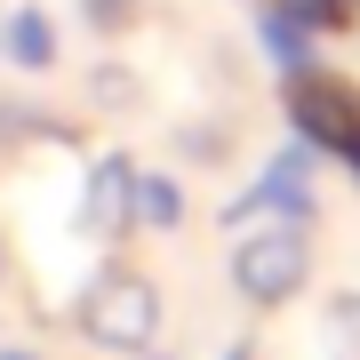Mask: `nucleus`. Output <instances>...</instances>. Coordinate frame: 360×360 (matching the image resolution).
Listing matches in <instances>:
<instances>
[{
	"mask_svg": "<svg viewBox=\"0 0 360 360\" xmlns=\"http://www.w3.org/2000/svg\"><path fill=\"white\" fill-rule=\"evenodd\" d=\"M80 336L104 352H153V336H160V288H153V272H136V264H104L89 296H80Z\"/></svg>",
	"mask_w": 360,
	"mask_h": 360,
	"instance_id": "obj_1",
	"label": "nucleus"
},
{
	"mask_svg": "<svg viewBox=\"0 0 360 360\" xmlns=\"http://www.w3.org/2000/svg\"><path fill=\"white\" fill-rule=\"evenodd\" d=\"M304 232L296 224H248L240 248H232V288L248 296V304H288L296 288H304Z\"/></svg>",
	"mask_w": 360,
	"mask_h": 360,
	"instance_id": "obj_2",
	"label": "nucleus"
},
{
	"mask_svg": "<svg viewBox=\"0 0 360 360\" xmlns=\"http://www.w3.org/2000/svg\"><path fill=\"white\" fill-rule=\"evenodd\" d=\"M288 112L321 153H345L360 168V96L336 72H288Z\"/></svg>",
	"mask_w": 360,
	"mask_h": 360,
	"instance_id": "obj_3",
	"label": "nucleus"
},
{
	"mask_svg": "<svg viewBox=\"0 0 360 360\" xmlns=\"http://www.w3.org/2000/svg\"><path fill=\"white\" fill-rule=\"evenodd\" d=\"M80 232H89V240H129V232H136V160L129 153H96L89 160Z\"/></svg>",
	"mask_w": 360,
	"mask_h": 360,
	"instance_id": "obj_4",
	"label": "nucleus"
},
{
	"mask_svg": "<svg viewBox=\"0 0 360 360\" xmlns=\"http://www.w3.org/2000/svg\"><path fill=\"white\" fill-rule=\"evenodd\" d=\"M0 56H8L16 72H49L56 56H65L56 16H49V8H8V16H0Z\"/></svg>",
	"mask_w": 360,
	"mask_h": 360,
	"instance_id": "obj_5",
	"label": "nucleus"
},
{
	"mask_svg": "<svg viewBox=\"0 0 360 360\" xmlns=\"http://www.w3.org/2000/svg\"><path fill=\"white\" fill-rule=\"evenodd\" d=\"M257 32H264V49L281 56L288 72H304V56H312V16H304V0H264V8H257Z\"/></svg>",
	"mask_w": 360,
	"mask_h": 360,
	"instance_id": "obj_6",
	"label": "nucleus"
},
{
	"mask_svg": "<svg viewBox=\"0 0 360 360\" xmlns=\"http://www.w3.org/2000/svg\"><path fill=\"white\" fill-rule=\"evenodd\" d=\"M184 224V193L153 168H136V232H176Z\"/></svg>",
	"mask_w": 360,
	"mask_h": 360,
	"instance_id": "obj_7",
	"label": "nucleus"
},
{
	"mask_svg": "<svg viewBox=\"0 0 360 360\" xmlns=\"http://www.w3.org/2000/svg\"><path fill=\"white\" fill-rule=\"evenodd\" d=\"M89 104H96V112H120V104H136V72L96 65V72H89Z\"/></svg>",
	"mask_w": 360,
	"mask_h": 360,
	"instance_id": "obj_8",
	"label": "nucleus"
},
{
	"mask_svg": "<svg viewBox=\"0 0 360 360\" xmlns=\"http://www.w3.org/2000/svg\"><path fill=\"white\" fill-rule=\"evenodd\" d=\"M80 16H89L96 32H129L136 25V0H80Z\"/></svg>",
	"mask_w": 360,
	"mask_h": 360,
	"instance_id": "obj_9",
	"label": "nucleus"
},
{
	"mask_svg": "<svg viewBox=\"0 0 360 360\" xmlns=\"http://www.w3.org/2000/svg\"><path fill=\"white\" fill-rule=\"evenodd\" d=\"M336 328L352 336V352H345V360H360V304H352V296H345V304H336Z\"/></svg>",
	"mask_w": 360,
	"mask_h": 360,
	"instance_id": "obj_10",
	"label": "nucleus"
},
{
	"mask_svg": "<svg viewBox=\"0 0 360 360\" xmlns=\"http://www.w3.org/2000/svg\"><path fill=\"white\" fill-rule=\"evenodd\" d=\"M345 8H352V0H304V16H321V25H336Z\"/></svg>",
	"mask_w": 360,
	"mask_h": 360,
	"instance_id": "obj_11",
	"label": "nucleus"
},
{
	"mask_svg": "<svg viewBox=\"0 0 360 360\" xmlns=\"http://www.w3.org/2000/svg\"><path fill=\"white\" fill-rule=\"evenodd\" d=\"M224 360H257V345H224Z\"/></svg>",
	"mask_w": 360,
	"mask_h": 360,
	"instance_id": "obj_12",
	"label": "nucleus"
},
{
	"mask_svg": "<svg viewBox=\"0 0 360 360\" xmlns=\"http://www.w3.org/2000/svg\"><path fill=\"white\" fill-rule=\"evenodd\" d=\"M0 360H32V352H0Z\"/></svg>",
	"mask_w": 360,
	"mask_h": 360,
	"instance_id": "obj_13",
	"label": "nucleus"
},
{
	"mask_svg": "<svg viewBox=\"0 0 360 360\" xmlns=\"http://www.w3.org/2000/svg\"><path fill=\"white\" fill-rule=\"evenodd\" d=\"M0 272H8V248H0Z\"/></svg>",
	"mask_w": 360,
	"mask_h": 360,
	"instance_id": "obj_14",
	"label": "nucleus"
},
{
	"mask_svg": "<svg viewBox=\"0 0 360 360\" xmlns=\"http://www.w3.org/2000/svg\"><path fill=\"white\" fill-rule=\"evenodd\" d=\"M136 360H160V352H136Z\"/></svg>",
	"mask_w": 360,
	"mask_h": 360,
	"instance_id": "obj_15",
	"label": "nucleus"
}]
</instances>
